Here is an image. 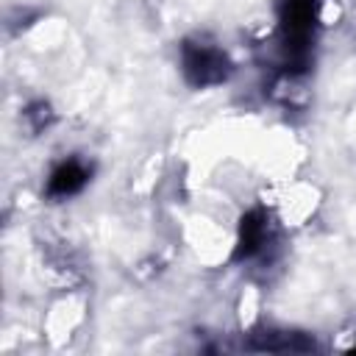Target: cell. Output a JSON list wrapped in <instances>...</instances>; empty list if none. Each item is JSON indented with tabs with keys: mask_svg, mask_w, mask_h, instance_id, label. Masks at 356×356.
Segmentation results:
<instances>
[{
	"mask_svg": "<svg viewBox=\"0 0 356 356\" xmlns=\"http://www.w3.org/2000/svg\"><path fill=\"white\" fill-rule=\"evenodd\" d=\"M264 217L259 211H250L248 217H242V225H239V242H236V259H248L253 256L261 242H264Z\"/></svg>",
	"mask_w": 356,
	"mask_h": 356,
	"instance_id": "4",
	"label": "cell"
},
{
	"mask_svg": "<svg viewBox=\"0 0 356 356\" xmlns=\"http://www.w3.org/2000/svg\"><path fill=\"white\" fill-rule=\"evenodd\" d=\"M353 350H356V348H353Z\"/></svg>",
	"mask_w": 356,
	"mask_h": 356,
	"instance_id": "5",
	"label": "cell"
},
{
	"mask_svg": "<svg viewBox=\"0 0 356 356\" xmlns=\"http://www.w3.org/2000/svg\"><path fill=\"white\" fill-rule=\"evenodd\" d=\"M86 178H89V170H86L81 161H75V159L61 161V164L50 172L47 192H50L53 197H70V195H75V192L83 189Z\"/></svg>",
	"mask_w": 356,
	"mask_h": 356,
	"instance_id": "3",
	"label": "cell"
},
{
	"mask_svg": "<svg viewBox=\"0 0 356 356\" xmlns=\"http://www.w3.org/2000/svg\"><path fill=\"white\" fill-rule=\"evenodd\" d=\"M312 28H314V0H284L281 31H284V47L289 56L295 58L306 56Z\"/></svg>",
	"mask_w": 356,
	"mask_h": 356,
	"instance_id": "1",
	"label": "cell"
},
{
	"mask_svg": "<svg viewBox=\"0 0 356 356\" xmlns=\"http://www.w3.org/2000/svg\"><path fill=\"white\" fill-rule=\"evenodd\" d=\"M184 72L195 86L220 83L228 75V58L211 44H184Z\"/></svg>",
	"mask_w": 356,
	"mask_h": 356,
	"instance_id": "2",
	"label": "cell"
}]
</instances>
